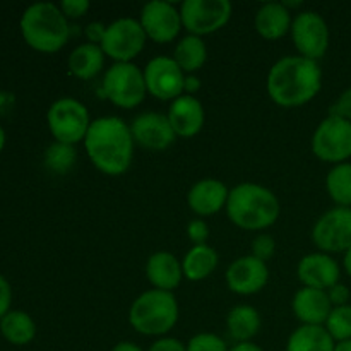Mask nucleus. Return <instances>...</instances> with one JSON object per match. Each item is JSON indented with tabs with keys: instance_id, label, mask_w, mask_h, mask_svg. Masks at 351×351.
I'll use <instances>...</instances> for the list:
<instances>
[{
	"instance_id": "5",
	"label": "nucleus",
	"mask_w": 351,
	"mask_h": 351,
	"mask_svg": "<svg viewBox=\"0 0 351 351\" xmlns=\"http://www.w3.org/2000/svg\"><path fill=\"white\" fill-rule=\"evenodd\" d=\"M180 308L173 293L151 290L141 293L129 308V324L136 332L151 338H165L177 326Z\"/></svg>"
},
{
	"instance_id": "8",
	"label": "nucleus",
	"mask_w": 351,
	"mask_h": 351,
	"mask_svg": "<svg viewBox=\"0 0 351 351\" xmlns=\"http://www.w3.org/2000/svg\"><path fill=\"white\" fill-rule=\"evenodd\" d=\"M146 41L147 36L139 19L122 17L106 26L105 38L99 47L106 58H112L113 64H130L144 50Z\"/></svg>"
},
{
	"instance_id": "14",
	"label": "nucleus",
	"mask_w": 351,
	"mask_h": 351,
	"mask_svg": "<svg viewBox=\"0 0 351 351\" xmlns=\"http://www.w3.org/2000/svg\"><path fill=\"white\" fill-rule=\"evenodd\" d=\"M139 23L146 33L147 40L158 45L171 43V41L177 40L180 31L184 29L180 7L168 2V0L147 2L141 10Z\"/></svg>"
},
{
	"instance_id": "38",
	"label": "nucleus",
	"mask_w": 351,
	"mask_h": 351,
	"mask_svg": "<svg viewBox=\"0 0 351 351\" xmlns=\"http://www.w3.org/2000/svg\"><path fill=\"white\" fill-rule=\"evenodd\" d=\"M147 351H187V346H185V343H182L180 339L165 336V338L156 339Z\"/></svg>"
},
{
	"instance_id": "35",
	"label": "nucleus",
	"mask_w": 351,
	"mask_h": 351,
	"mask_svg": "<svg viewBox=\"0 0 351 351\" xmlns=\"http://www.w3.org/2000/svg\"><path fill=\"white\" fill-rule=\"evenodd\" d=\"M58 7L67 19H79L89 12L91 3H89V0H64V2L58 3Z\"/></svg>"
},
{
	"instance_id": "7",
	"label": "nucleus",
	"mask_w": 351,
	"mask_h": 351,
	"mask_svg": "<svg viewBox=\"0 0 351 351\" xmlns=\"http://www.w3.org/2000/svg\"><path fill=\"white\" fill-rule=\"evenodd\" d=\"M91 122L88 106L71 96L55 99L47 113L48 129L53 139L71 146L84 143Z\"/></svg>"
},
{
	"instance_id": "22",
	"label": "nucleus",
	"mask_w": 351,
	"mask_h": 351,
	"mask_svg": "<svg viewBox=\"0 0 351 351\" xmlns=\"http://www.w3.org/2000/svg\"><path fill=\"white\" fill-rule=\"evenodd\" d=\"M291 23L293 17L290 9L280 2L263 3L254 17L257 34L267 41H278L287 36L291 31Z\"/></svg>"
},
{
	"instance_id": "42",
	"label": "nucleus",
	"mask_w": 351,
	"mask_h": 351,
	"mask_svg": "<svg viewBox=\"0 0 351 351\" xmlns=\"http://www.w3.org/2000/svg\"><path fill=\"white\" fill-rule=\"evenodd\" d=\"M230 351H264L259 345L249 341V343H235V345L230 348Z\"/></svg>"
},
{
	"instance_id": "29",
	"label": "nucleus",
	"mask_w": 351,
	"mask_h": 351,
	"mask_svg": "<svg viewBox=\"0 0 351 351\" xmlns=\"http://www.w3.org/2000/svg\"><path fill=\"white\" fill-rule=\"evenodd\" d=\"M326 191L339 208H351V163L335 165L326 177Z\"/></svg>"
},
{
	"instance_id": "9",
	"label": "nucleus",
	"mask_w": 351,
	"mask_h": 351,
	"mask_svg": "<svg viewBox=\"0 0 351 351\" xmlns=\"http://www.w3.org/2000/svg\"><path fill=\"white\" fill-rule=\"evenodd\" d=\"M312 153L324 163H346L351 158V122L328 115L312 136Z\"/></svg>"
},
{
	"instance_id": "46",
	"label": "nucleus",
	"mask_w": 351,
	"mask_h": 351,
	"mask_svg": "<svg viewBox=\"0 0 351 351\" xmlns=\"http://www.w3.org/2000/svg\"><path fill=\"white\" fill-rule=\"evenodd\" d=\"M3 146H5V130L0 125V151L3 149Z\"/></svg>"
},
{
	"instance_id": "18",
	"label": "nucleus",
	"mask_w": 351,
	"mask_h": 351,
	"mask_svg": "<svg viewBox=\"0 0 351 351\" xmlns=\"http://www.w3.org/2000/svg\"><path fill=\"white\" fill-rule=\"evenodd\" d=\"M230 197V189L218 178H202L195 182L187 194V204L199 218L218 215L226 209Z\"/></svg>"
},
{
	"instance_id": "26",
	"label": "nucleus",
	"mask_w": 351,
	"mask_h": 351,
	"mask_svg": "<svg viewBox=\"0 0 351 351\" xmlns=\"http://www.w3.org/2000/svg\"><path fill=\"white\" fill-rule=\"evenodd\" d=\"M336 341L324 326H300L290 335L285 351H335Z\"/></svg>"
},
{
	"instance_id": "3",
	"label": "nucleus",
	"mask_w": 351,
	"mask_h": 351,
	"mask_svg": "<svg viewBox=\"0 0 351 351\" xmlns=\"http://www.w3.org/2000/svg\"><path fill=\"white\" fill-rule=\"evenodd\" d=\"M228 219L247 232H264L271 228L280 218V201L271 189L264 185L239 184L230 191L226 204Z\"/></svg>"
},
{
	"instance_id": "44",
	"label": "nucleus",
	"mask_w": 351,
	"mask_h": 351,
	"mask_svg": "<svg viewBox=\"0 0 351 351\" xmlns=\"http://www.w3.org/2000/svg\"><path fill=\"white\" fill-rule=\"evenodd\" d=\"M343 267H345L346 274L351 278V247L345 252V259H343Z\"/></svg>"
},
{
	"instance_id": "4",
	"label": "nucleus",
	"mask_w": 351,
	"mask_h": 351,
	"mask_svg": "<svg viewBox=\"0 0 351 351\" xmlns=\"http://www.w3.org/2000/svg\"><path fill=\"white\" fill-rule=\"evenodd\" d=\"M19 26L24 41L41 53L62 50L71 38L69 19L51 2L31 3L21 16Z\"/></svg>"
},
{
	"instance_id": "25",
	"label": "nucleus",
	"mask_w": 351,
	"mask_h": 351,
	"mask_svg": "<svg viewBox=\"0 0 351 351\" xmlns=\"http://www.w3.org/2000/svg\"><path fill=\"white\" fill-rule=\"evenodd\" d=\"M226 329L233 341L249 343L259 335L261 314L252 305H237L226 315Z\"/></svg>"
},
{
	"instance_id": "20",
	"label": "nucleus",
	"mask_w": 351,
	"mask_h": 351,
	"mask_svg": "<svg viewBox=\"0 0 351 351\" xmlns=\"http://www.w3.org/2000/svg\"><path fill=\"white\" fill-rule=\"evenodd\" d=\"M293 314L302 326H324L332 311L328 291L300 288L291 300Z\"/></svg>"
},
{
	"instance_id": "10",
	"label": "nucleus",
	"mask_w": 351,
	"mask_h": 351,
	"mask_svg": "<svg viewBox=\"0 0 351 351\" xmlns=\"http://www.w3.org/2000/svg\"><path fill=\"white\" fill-rule=\"evenodd\" d=\"M232 12L228 0H185L180 5L184 29L201 38L225 27L232 19Z\"/></svg>"
},
{
	"instance_id": "40",
	"label": "nucleus",
	"mask_w": 351,
	"mask_h": 351,
	"mask_svg": "<svg viewBox=\"0 0 351 351\" xmlns=\"http://www.w3.org/2000/svg\"><path fill=\"white\" fill-rule=\"evenodd\" d=\"M10 302H12V290L9 281L0 274V319L10 311Z\"/></svg>"
},
{
	"instance_id": "45",
	"label": "nucleus",
	"mask_w": 351,
	"mask_h": 351,
	"mask_svg": "<svg viewBox=\"0 0 351 351\" xmlns=\"http://www.w3.org/2000/svg\"><path fill=\"white\" fill-rule=\"evenodd\" d=\"M335 351H351V339H348V341H343V343H336Z\"/></svg>"
},
{
	"instance_id": "31",
	"label": "nucleus",
	"mask_w": 351,
	"mask_h": 351,
	"mask_svg": "<svg viewBox=\"0 0 351 351\" xmlns=\"http://www.w3.org/2000/svg\"><path fill=\"white\" fill-rule=\"evenodd\" d=\"M324 328L336 343L351 339V305L332 307Z\"/></svg>"
},
{
	"instance_id": "23",
	"label": "nucleus",
	"mask_w": 351,
	"mask_h": 351,
	"mask_svg": "<svg viewBox=\"0 0 351 351\" xmlns=\"http://www.w3.org/2000/svg\"><path fill=\"white\" fill-rule=\"evenodd\" d=\"M106 55L99 45L93 43H81L71 51L67 58L69 72L75 79L81 81H91L96 75L101 74L105 69Z\"/></svg>"
},
{
	"instance_id": "13",
	"label": "nucleus",
	"mask_w": 351,
	"mask_h": 351,
	"mask_svg": "<svg viewBox=\"0 0 351 351\" xmlns=\"http://www.w3.org/2000/svg\"><path fill=\"white\" fill-rule=\"evenodd\" d=\"M147 95L160 101H175L184 95L185 72L173 57L160 55L151 58L143 69Z\"/></svg>"
},
{
	"instance_id": "43",
	"label": "nucleus",
	"mask_w": 351,
	"mask_h": 351,
	"mask_svg": "<svg viewBox=\"0 0 351 351\" xmlns=\"http://www.w3.org/2000/svg\"><path fill=\"white\" fill-rule=\"evenodd\" d=\"M112 351H144V350L132 341H120L113 346Z\"/></svg>"
},
{
	"instance_id": "2",
	"label": "nucleus",
	"mask_w": 351,
	"mask_h": 351,
	"mask_svg": "<svg viewBox=\"0 0 351 351\" xmlns=\"http://www.w3.org/2000/svg\"><path fill=\"white\" fill-rule=\"evenodd\" d=\"M266 89L278 106L298 108L307 105L322 89L321 65L300 55L280 58L267 72Z\"/></svg>"
},
{
	"instance_id": "12",
	"label": "nucleus",
	"mask_w": 351,
	"mask_h": 351,
	"mask_svg": "<svg viewBox=\"0 0 351 351\" xmlns=\"http://www.w3.org/2000/svg\"><path fill=\"white\" fill-rule=\"evenodd\" d=\"M312 242L319 252L345 254L351 247V208L326 211L312 228Z\"/></svg>"
},
{
	"instance_id": "30",
	"label": "nucleus",
	"mask_w": 351,
	"mask_h": 351,
	"mask_svg": "<svg viewBox=\"0 0 351 351\" xmlns=\"http://www.w3.org/2000/svg\"><path fill=\"white\" fill-rule=\"evenodd\" d=\"M75 161H77V151L75 146L71 144L57 143L47 147L45 151V167L51 171V173L57 175H65L74 168Z\"/></svg>"
},
{
	"instance_id": "6",
	"label": "nucleus",
	"mask_w": 351,
	"mask_h": 351,
	"mask_svg": "<svg viewBox=\"0 0 351 351\" xmlns=\"http://www.w3.org/2000/svg\"><path fill=\"white\" fill-rule=\"evenodd\" d=\"M101 91L117 108H137L147 96L143 69L137 67L134 62L110 65L103 75Z\"/></svg>"
},
{
	"instance_id": "33",
	"label": "nucleus",
	"mask_w": 351,
	"mask_h": 351,
	"mask_svg": "<svg viewBox=\"0 0 351 351\" xmlns=\"http://www.w3.org/2000/svg\"><path fill=\"white\" fill-rule=\"evenodd\" d=\"M250 256L257 257L263 263L273 259L274 252H276V240L269 235V233H259L256 239L252 240V245H250Z\"/></svg>"
},
{
	"instance_id": "36",
	"label": "nucleus",
	"mask_w": 351,
	"mask_h": 351,
	"mask_svg": "<svg viewBox=\"0 0 351 351\" xmlns=\"http://www.w3.org/2000/svg\"><path fill=\"white\" fill-rule=\"evenodd\" d=\"M329 115L339 117V119H345L351 122V88L345 89L338 96V99L332 103L331 110H329Z\"/></svg>"
},
{
	"instance_id": "34",
	"label": "nucleus",
	"mask_w": 351,
	"mask_h": 351,
	"mask_svg": "<svg viewBox=\"0 0 351 351\" xmlns=\"http://www.w3.org/2000/svg\"><path fill=\"white\" fill-rule=\"evenodd\" d=\"M187 237L194 245H204L209 239V225L202 218L192 219L187 225Z\"/></svg>"
},
{
	"instance_id": "27",
	"label": "nucleus",
	"mask_w": 351,
	"mask_h": 351,
	"mask_svg": "<svg viewBox=\"0 0 351 351\" xmlns=\"http://www.w3.org/2000/svg\"><path fill=\"white\" fill-rule=\"evenodd\" d=\"M0 332L10 345H29L36 336V322L27 312L9 311L0 319Z\"/></svg>"
},
{
	"instance_id": "21",
	"label": "nucleus",
	"mask_w": 351,
	"mask_h": 351,
	"mask_svg": "<svg viewBox=\"0 0 351 351\" xmlns=\"http://www.w3.org/2000/svg\"><path fill=\"white\" fill-rule=\"evenodd\" d=\"M146 278L154 290L173 293L184 280L182 261L171 252H154L146 263Z\"/></svg>"
},
{
	"instance_id": "11",
	"label": "nucleus",
	"mask_w": 351,
	"mask_h": 351,
	"mask_svg": "<svg viewBox=\"0 0 351 351\" xmlns=\"http://www.w3.org/2000/svg\"><path fill=\"white\" fill-rule=\"evenodd\" d=\"M291 40L298 55L319 62L329 48V26L324 17L315 10L297 14L291 23Z\"/></svg>"
},
{
	"instance_id": "16",
	"label": "nucleus",
	"mask_w": 351,
	"mask_h": 351,
	"mask_svg": "<svg viewBox=\"0 0 351 351\" xmlns=\"http://www.w3.org/2000/svg\"><path fill=\"white\" fill-rule=\"evenodd\" d=\"M226 287L230 291L242 297L256 295L266 288L269 281V267L254 256H242L233 261L225 273Z\"/></svg>"
},
{
	"instance_id": "15",
	"label": "nucleus",
	"mask_w": 351,
	"mask_h": 351,
	"mask_svg": "<svg viewBox=\"0 0 351 351\" xmlns=\"http://www.w3.org/2000/svg\"><path fill=\"white\" fill-rule=\"evenodd\" d=\"M129 125L136 146L153 153L167 151L177 139L170 120L163 113L144 112L137 115Z\"/></svg>"
},
{
	"instance_id": "37",
	"label": "nucleus",
	"mask_w": 351,
	"mask_h": 351,
	"mask_svg": "<svg viewBox=\"0 0 351 351\" xmlns=\"http://www.w3.org/2000/svg\"><path fill=\"white\" fill-rule=\"evenodd\" d=\"M328 297H329V300H331L332 307H343V305H350L351 291L346 285L338 283V285H335L332 288H329Z\"/></svg>"
},
{
	"instance_id": "39",
	"label": "nucleus",
	"mask_w": 351,
	"mask_h": 351,
	"mask_svg": "<svg viewBox=\"0 0 351 351\" xmlns=\"http://www.w3.org/2000/svg\"><path fill=\"white\" fill-rule=\"evenodd\" d=\"M106 26H108V24H103L99 23V21L89 23L84 29V36L86 40H88V43L101 45L103 38H105V33H106Z\"/></svg>"
},
{
	"instance_id": "17",
	"label": "nucleus",
	"mask_w": 351,
	"mask_h": 351,
	"mask_svg": "<svg viewBox=\"0 0 351 351\" xmlns=\"http://www.w3.org/2000/svg\"><path fill=\"white\" fill-rule=\"evenodd\" d=\"M297 276L305 288L328 291L329 288L339 283L341 267H339L338 261L329 254L312 252L302 257L297 267Z\"/></svg>"
},
{
	"instance_id": "41",
	"label": "nucleus",
	"mask_w": 351,
	"mask_h": 351,
	"mask_svg": "<svg viewBox=\"0 0 351 351\" xmlns=\"http://www.w3.org/2000/svg\"><path fill=\"white\" fill-rule=\"evenodd\" d=\"M201 79L197 77L195 74H187L185 75V82H184V95L189 96H195L199 91H201Z\"/></svg>"
},
{
	"instance_id": "19",
	"label": "nucleus",
	"mask_w": 351,
	"mask_h": 351,
	"mask_svg": "<svg viewBox=\"0 0 351 351\" xmlns=\"http://www.w3.org/2000/svg\"><path fill=\"white\" fill-rule=\"evenodd\" d=\"M175 136L182 139H192L202 130L206 122V112L202 103L195 96L182 95L171 101L167 113Z\"/></svg>"
},
{
	"instance_id": "24",
	"label": "nucleus",
	"mask_w": 351,
	"mask_h": 351,
	"mask_svg": "<svg viewBox=\"0 0 351 351\" xmlns=\"http://www.w3.org/2000/svg\"><path fill=\"white\" fill-rule=\"evenodd\" d=\"M219 263V256L211 245H192L191 250L182 259L184 278L189 281H204L216 271Z\"/></svg>"
},
{
	"instance_id": "32",
	"label": "nucleus",
	"mask_w": 351,
	"mask_h": 351,
	"mask_svg": "<svg viewBox=\"0 0 351 351\" xmlns=\"http://www.w3.org/2000/svg\"><path fill=\"white\" fill-rule=\"evenodd\" d=\"M187 351H230L221 336L215 332H199L187 341Z\"/></svg>"
},
{
	"instance_id": "1",
	"label": "nucleus",
	"mask_w": 351,
	"mask_h": 351,
	"mask_svg": "<svg viewBox=\"0 0 351 351\" xmlns=\"http://www.w3.org/2000/svg\"><path fill=\"white\" fill-rule=\"evenodd\" d=\"M82 144L96 170L110 177L123 175L134 161L136 143L130 125L120 117H99L93 120Z\"/></svg>"
},
{
	"instance_id": "28",
	"label": "nucleus",
	"mask_w": 351,
	"mask_h": 351,
	"mask_svg": "<svg viewBox=\"0 0 351 351\" xmlns=\"http://www.w3.org/2000/svg\"><path fill=\"white\" fill-rule=\"evenodd\" d=\"M173 60L180 65L185 74H195L208 60V47L201 36L187 34L177 43Z\"/></svg>"
}]
</instances>
